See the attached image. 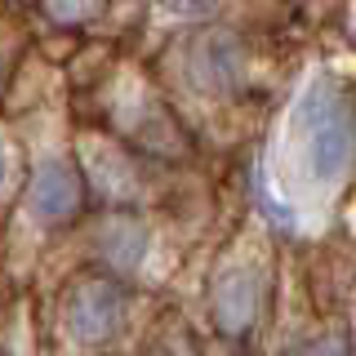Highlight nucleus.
I'll return each mask as SVG.
<instances>
[{"mask_svg":"<svg viewBox=\"0 0 356 356\" xmlns=\"http://www.w3.org/2000/svg\"><path fill=\"white\" fill-rule=\"evenodd\" d=\"M298 356H352V339L343 330H330V334H316Z\"/></svg>","mask_w":356,"mask_h":356,"instance_id":"obj_8","label":"nucleus"},{"mask_svg":"<svg viewBox=\"0 0 356 356\" xmlns=\"http://www.w3.org/2000/svg\"><path fill=\"white\" fill-rule=\"evenodd\" d=\"M5 170H9V156H5V143H0V183H5Z\"/></svg>","mask_w":356,"mask_h":356,"instance_id":"obj_12","label":"nucleus"},{"mask_svg":"<svg viewBox=\"0 0 356 356\" xmlns=\"http://www.w3.org/2000/svg\"><path fill=\"white\" fill-rule=\"evenodd\" d=\"M187 81L192 89L209 98H227L245 85V67H250V54H245V40L227 27H205L200 36L187 44L183 54Z\"/></svg>","mask_w":356,"mask_h":356,"instance_id":"obj_4","label":"nucleus"},{"mask_svg":"<svg viewBox=\"0 0 356 356\" xmlns=\"http://www.w3.org/2000/svg\"><path fill=\"white\" fill-rule=\"evenodd\" d=\"M218 5H222V0H165V9L178 14V18H209Z\"/></svg>","mask_w":356,"mask_h":356,"instance_id":"obj_9","label":"nucleus"},{"mask_svg":"<svg viewBox=\"0 0 356 356\" xmlns=\"http://www.w3.org/2000/svg\"><path fill=\"white\" fill-rule=\"evenodd\" d=\"M85 200H89V183H85V174H81L76 161H67V156H49V161L36 165L31 187H27V209L40 222L63 227V222L81 218Z\"/></svg>","mask_w":356,"mask_h":356,"instance_id":"obj_5","label":"nucleus"},{"mask_svg":"<svg viewBox=\"0 0 356 356\" xmlns=\"http://www.w3.org/2000/svg\"><path fill=\"white\" fill-rule=\"evenodd\" d=\"M111 0H40V14L54 27H89L107 14Z\"/></svg>","mask_w":356,"mask_h":356,"instance_id":"obj_7","label":"nucleus"},{"mask_svg":"<svg viewBox=\"0 0 356 356\" xmlns=\"http://www.w3.org/2000/svg\"><path fill=\"white\" fill-rule=\"evenodd\" d=\"M205 356H245V352L236 348V343H227V339H222V348H209Z\"/></svg>","mask_w":356,"mask_h":356,"instance_id":"obj_11","label":"nucleus"},{"mask_svg":"<svg viewBox=\"0 0 356 356\" xmlns=\"http://www.w3.org/2000/svg\"><path fill=\"white\" fill-rule=\"evenodd\" d=\"M129 321V289L116 272H89L63 298V330L81 348H103Z\"/></svg>","mask_w":356,"mask_h":356,"instance_id":"obj_2","label":"nucleus"},{"mask_svg":"<svg viewBox=\"0 0 356 356\" xmlns=\"http://www.w3.org/2000/svg\"><path fill=\"white\" fill-rule=\"evenodd\" d=\"M289 134L316 183H343L356 165V98L334 76H316L294 103Z\"/></svg>","mask_w":356,"mask_h":356,"instance_id":"obj_1","label":"nucleus"},{"mask_svg":"<svg viewBox=\"0 0 356 356\" xmlns=\"http://www.w3.org/2000/svg\"><path fill=\"white\" fill-rule=\"evenodd\" d=\"M267 307V276L254 263H232L214 276L209 289V316H214L218 339L227 343H245L254 334V325L263 321Z\"/></svg>","mask_w":356,"mask_h":356,"instance_id":"obj_3","label":"nucleus"},{"mask_svg":"<svg viewBox=\"0 0 356 356\" xmlns=\"http://www.w3.org/2000/svg\"><path fill=\"white\" fill-rule=\"evenodd\" d=\"M9 72H14V49H5V40H0V89H5Z\"/></svg>","mask_w":356,"mask_h":356,"instance_id":"obj_10","label":"nucleus"},{"mask_svg":"<svg viewBox=\"0 0 356 356\" xmlns=\"http://www.w3.org/2000/svg\"><path fill=\"white\" fill-rule=\"evenodd\" d=\"M143 250H147V227H143L138 218H116L107 227L103 236V254L111 259L116 272H134V263L143 259Z\"/></svg>","mask_w":356,"mask_h":356,"instance_id":"obj_6","label":"nucleus"}]
</instances>
